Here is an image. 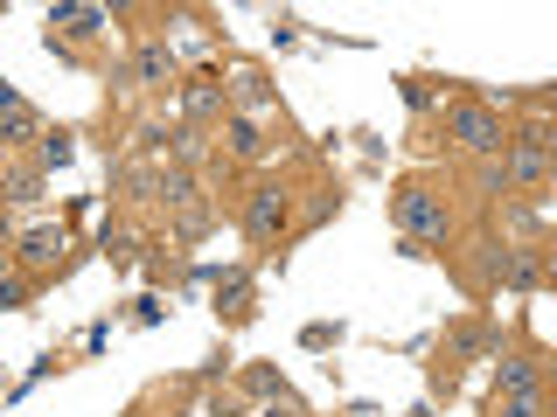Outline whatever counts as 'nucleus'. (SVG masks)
<instances>
[{
	"label": "nucleus",
	"mask_w": 557,
	"mask_h": 417,
	"mask_svg": "<svg viewBox=\"0 0 557 417\" xmlns=\"http://www.w3.org/2000/svg\"><path fill=\"white\" fill-rule=\"evenodd\" d=\"M440 126H446V139L467 153V161H502V147H509L502 112H495V104H481V98H446L440 104Z\"/></svg>",
	"instance_id": "f257e3e1"
},
{
	"label": "nucleus",
	"mask_w": 557,
	"mask_h": 417,
	"mask_svg": "<svg viewBox=\"0 0 557 417\" xmlns=\"http://www.w3.org/2000/svg\"><path fill=\"white\" fill-rule=\"evenodd\" d=\"M391 223L405 230V243H418V251H432V243H453V202L446 195H432L425 181H405V188H391Z\"/></svg>",
	"instance_id": "f03ea898"
},
{
	"label": "nucleus",
	"mask_w": 557,
	"mask_h": 417,
	"mask_svg": "<svg viewBox=\"0 0 557 417\" xmlns=\"http://www.w3.org/2000/svg\"><path fill=\"white\" fill-rule=\"evenodd\" d=\"M474 265L495 292H536L544 286V257H536L530 243H509V237H487L474 251Z\"/></svg>",
	"instance_id": "7ed1b4c3"
},
{
	"label": "nucleus",
	"mask_w": 557,
	"mask_h": 417,
	"mask_svg": "<svg viewBox=\"0 0 557 417\" xmlns=\"http://www.w3.org/2000/svg\"><path fill=\"white\" fill-rule=\"evenodd\" d=\"M286 230H293V188H278V181L244 188V237H251V243H278Z\"/></svg>",
	"instance_id": "20e7f679"
},
{
	"label": "nucleus",
	"mask_w": 557,
	"mask_h": 417,
	"mask_svg": "<svg viewBox=\"0 0 557 417\" xmlns=\"http://www.w3.org/2000/svg\"><path fill=\"white\" fill-rule=\"evenodd\" d=\"M502 174H509V195H516V188H544L550 181V132L544 126L509 132V147H502Z\"/></svg>",
	"instance_id": "39448f33"
},
{
	"label": "nucleus",
	"mask_w": 557,
	"mask_h": 417,
	"mask_svg": "<svg viewBox=\"0 0 557 417\" xmlns=\"http://www.w3.org/2000/svg\"><path fill=\"white\" fill-rule=\"evenodd\" d=\"M126 84H139V91H168V84H174V49L161 42V35H147V42L133 49Z\"/></svg>",
	"instance_id": "423d86ee"
},
{
	"label": "nucleus",
	"mask_w": 557,
	"mask_h": 417,
	"mask_svg": "<svg viewBox=\"0 0 557 417\" xmlns=\"http://www.w3.org/2000/svg\"><path fill=\"white\" fill-rule=\"evenodd\" d=\"M495 396H544V369H536V355H502L495 362Z\"/></svg>",
	"instance_id": "0eeeda50"
},
{
	"label": "nucleus",
	"mask_w": 557,
	"mask_h": 417,
	"mask_svg": "<svg viewBox=\"0 0 557 417\" xmlns=\"http://www.w3.org/2000/svg\"><path fill=\"white\" fill-rule=\"evenodd\" d=\"M42 112H35V104L22 98L14 104V112H0V153H22V147H42Z\"/></svg>",
	"instance_id": "6e6552de"
},
{
	"label": "nucleus",
	"mask_w": 557,
	"mask_h": 417,
	"mask_svg": "<svg viewBox=\"0 0 557 417\" xmlns=\"http://www.w3.org/2000/svg\"><path fill=\"white\" fill-rule=\"evenodd\" d=\"M223 147H231V161H265V132H258V118L223 112Z\"/></svg>",
	"instance_id": "1a4fd4ad"
},
{
	"label": "nucleus",
	"mask_w": 557,
	"mask_h": 417,
	"mask_svg": "<svg viewBox=\"0 0 557 417\" xmlns=\"http://www.w3.org/2000/svg\"><path fill=\"white\" fill-rule=\"evenodd\" d=\"M153 195H161L168 208H196V174H188V167H168L161 181H153Z\"/></svg>",
	"instance_id": "9d476101"
},
{
	"label": "nucleus",
	"mask_w": 557,
	"mask_h": 417,
	"mask_svg": "<svg viewBox=\"0 0 557 417\" xmlns=\"http://www.w3.org/2000/svg\"><path fill=\"white\" fill-rule=\"evenodd\" d=\"M231 104H237L244 118L265 112V77H258V70H237V77H231Z\"/></svg>",
	"instance_id": "9b49d317"
},
{
	"label": "nucleus",
	"mask_w": 557,
	"mask_h": 417,
	"mask_svg": "<svg viewBox=\"0 0 557 417\" xmlns=\"http://www.w3.org/2000/svg\"><path fill=\"white\" fill-rule=\"evenodd\" d=\"M57 251H63V237H57V230H35L14 257H22V265H57Z\"/></svg>",
	"instance_id": "f8f14e48"
},
{
	"label": "nucleus",
	"mask_w": 557,
	"mask_h": 417,
	"mask_svg": "<svg viewBox=\"0 0 557 417\" xmlns=\"http://www.w3.org/2000/svg\"><path fill=\"white\" fill-rule=\"evenodd\" d=\"M42 195V167H8V202H35Z\"/></svg>",
	"instance_id": "ddd939ff"
},
{
	"label": "nucleus",
	"mask_w": 557,
	"mask_h": 417,
	"mask_svg": "<svg viewBox=\"0 0 557 417\" xmlns=\"http://www.w3.org/2000/svg\"><path fill=\"white\" fill-rule=\"evenodd\" d=\"M216 306L231 313V320H251V286H244V278H231V286H216Z\"/></svg>",
	"instance_id": "4468645a"
},
{
	"label": "nucleus",
	"mask_w": 557,
	"mask_h": 417,
	"mask_svg": "<svg viewBox=\"0 0 557 417\" xmlns=\"http://www.w3.org/2000/svg\"><path fill=\"white\" fill-rule=\"evenodd\" d=\"M182 104H188V118H209V112H223V91L216 84H188Z\"/></svg>",
	"instance_id": "2eb2a0df"
},
{
	"label": "nucleus",
	"mask_w": 557,
	"mask_h": 417,
	"mask_svg": "<svg viewBox=\"0 0 557 417\" xmlns=\"http://www.w3.org/2000/svg\"><path fill=\"white\" fill-rule=\"evenodd\" d=\"M474 181H481V195H487V202H502V195H509V174H502V161H481Z\"/></svg>",
	"instance_id": "dca6fc26"
},
{
	"label": "nucleus",
	"mask_w": 557,
	"mask_h": 417,
	"mask_svg": "<svg viewBox=\"0 0 557 417\" xmlns=\"http://www.w3.org/2000/svg\"><path fill=\"white\" fill-rule=\"evenodd\" d=\"M495 417H544V396H495Z\"/></svg>",
	"instance_id": "f3484780"
},
{
	"label": "nucleus",
	"mask_w": 557,
	"mask_h": 417,
	"mask_svg": "<svg viewBox=\"0 0 557 417\" xmlns=\"http://www.w3.org/2000/svg\"><path fill=\"white\" fill-rule=\"evenodd\" d=\"M432 98H440L432 77H405V104H411V112H432Z\"/></svg>",
	"instance_id": "a211bd4d"
},
{
	"label": "nucleus",
	"mask_w": 557,
	"mask_h": 417,
	"mask_svg": "<svg viewBox=\"0 0 557 417\" xmlns=\"http://www.w3.org/2000/svg\"><path fill=\"white\" fill-rule=\"evenodd\" d=\"M14 306H28V278H0V313H14Z\"/></svg>",
	"instance_id": "6ab92c4d"
},
{
	"label": "nucleus",
	"mask_w": 557,
	"mask_h": 417,
	"mask_svg": "<svg viewBox=\"0 0 557 417\" xmlns=\"http://www.w3.org/2000/svg\"><path fill=\"white\" fill-rule=\"evenodd\" d=\"M70 161V132H42V167H63Z\"/></svg>",
	"instance_id": "aec40b11"
},
{
	"label": "nucleus",
	"mask_w": 557,
	"mask_h": 417,
	"mask_svg": "<svg viewBox=\"0 0 557 417\" xmlns=\"http://www.w3.org/2000/svg\"><path fill=\"white\" fill-rule=\"evenodd\" d=\"M251 390H258V396H278V404H293V396H286V382H278L272 369H251Z\"/></svg>",
	"instance_id": "412c9836"
},
{
	"label": "nucleus",
	"mask_w": 557,
	"mask_h": 417,
	"mask_svg": "<svg viewBox=\"0 0 557 417\" xmlns=\"http://www.w3.org/2000/svg\"><path fill=\"white\" fill-rule=\"evenodd\" d=\"M14 104H22V91H14V84L0 77V112H14Z\"/></svg>",
	"instance_id": "4be33fe9"
},
{
	"label": "nucleus",
	"mask_w": 557,
	"mask_h": 417,
	"mask_svg": "<svg viewBox=\"0 0 557 417\" xmlns=\"http://www.w3.org/2000/svg\"><path fill=\"white\" fill-rule=\"evenodd\" d=\"M8 265H14V251H8V243H0V278H8Z\"/></svg>",
	"instance_id": "5701e85b"
},
{
	"label": "nucleus",
	"mask_w": 557,
	"mask_h": 417,
	"mask_svg": "<svg viewBox=\"0 0 557 417\" xmlns=\"http://www.w3.org/2000/svg\"><path fill=\"white\" fill-rule=\"evenodd\" d=\"M0 202H8V161H0Z\"/></svg>",
	"instance_id": "b1692460"
}]
</instances>
